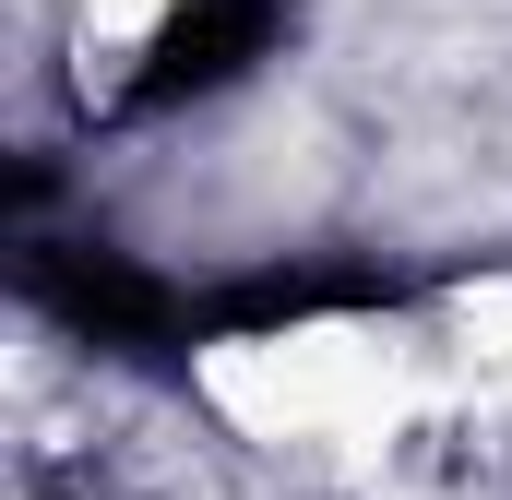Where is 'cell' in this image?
I'll use <instances>...</instances> for the list:
<instances>
[{
	"label": "cell",
	"mask_w": 512,
	"mask_h": 500,
	"mask_svg": "<svg viewBox=\"0 0 512 500\" xmlns=\"http://www.w3.org/2000/svg\"><path fill=\"white\" fill-rule=\"evenodd\" d=\"M382 286L370 274H251V286H227L203 322L215 334H274V322H310V310H370Z\"/></svg>",
	"instance_id": "3957f363"
},
{
	"label": "cell",
	"mask_w": 512,
	"mask_h": 500,
	"mask_svg": "<svg viewBox=\"0 0 512 500\" xmlns=\"http://www.w3.org/2000/svg\"><path fill=\"white\" fill-rule=\"evenodd\" d=\"M286 36V0H179L131 72V108H191V96H227L262 48Z\"/></svg>",
	"instance_id": "7a4b0ae2"
},
{
	"label": "cell",
	"mask_w": 512,
	"mask_h": 500,
	"mask_svg": "<svg viewBox=\"0 0 512 500\" xmlns=\"http://www.w3.org/2000/svg\"><path fill=\"white\" fill-rule=\"evenodd\" d=\"M24 298H36L48 322L96 334V346H167V334H191V322H203L179 286H155L143 262L84 250V239H24Z\"/></svg>",
	"instance_id": "6da1fadb"
}]
</instances>
